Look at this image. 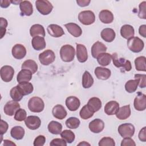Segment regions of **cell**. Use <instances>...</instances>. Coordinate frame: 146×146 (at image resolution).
Masks as SVG:
<instances>
[{
  "label": "cell",
  "instance_id": "681fc988",
  "mask_svg": "<svg viewBox=\"0 0 146 146\" xmlns=\"http://www.w3.org/2000/svg\"><path fill=\"white\" fill-rule=\"evenodd\" d=\"M46 142V137L43 135L38 136L34 140L33 145L34 146H43Z\"/></svg>",
  "mask_w": 146,
  "mask_h": 146
},
{
  "label": "cell",
  "instance_id": "f5cc1de1",
  "mask_svg": "<svg viewBox=\"0 0 146 146\" xmlns=\"http://www.w3.org/2000/svg\"><path fill=\"white\" fill-rule=\"evenodd\" d=\"M9 125L7 123L3 120L1 119V125H0V133L1 136H2L4 133H5L8 129Z\"/></svg>",
  "mask_w": 146,
  "mask_h": 146
},
{
  "label": "cell",
  "instance_id": "30bf717a",
  "mask_svg": "<svg viewBox=\"0 0 146 146\" xmlns=\"http://www.w3.org/2000/svg\"><path fill=\"white\" fill-rule=\"evenodd\" d=\"M133 106L135 108L139 111H142L146 108V96L141 92H138L134 99Z\"/></svg>",
  "mask_w": 146,
  "mask_h": 146
},
{
  "label": "cell",
  "instance_id": "2e32d148",
  "mask_svg": "<svg viewBox=\"0 0 146 146\" xmlns=\"http://www.w3.org/2000/svg\"><path fill=\"white\" fill-rule=\"evenodd\" d=\"M107 47L102 42L97 41L91 47V55L93 58H96L98 56L106 52Z\"/></svg>",
  "mask_w": 146,
  "mask_h": 146
},
{
  "label": "cell",
  "instance_id": "52a82bcc",
  "mask_svg": "<svg viewBox=\"0 0 146 146\" xmlns=\"http://www.w3.org/2000/svg\"><path fill=\"white\" fill-rule=\"evenodd\" d=\"M78 19L83 25H90L95 22V15L91 10H84L79 14Z\"/></svg>",
  "mask_w": 146,
  "mask_h": 146
},
{
  "label": "cell",
  "instance_id": "60d3db41",
  "mask_svg": "<svg viewBox=\"0 0 146 146\" xmlns=\"http://www.w3.org/2000/svg\"><path fill=\"white\" fill-rule=\"evenodd\" d=\"M10 95L11 99L16 102H19L23 97V95L17 86L12 88L10 91Z\"/></svg>",
  "mask_w": 146,
  "mask_h": 146
},
{
  "label": "cell",
  "instance_id": "603a6c76",
  "mask_svg": "<svg viewBox=\"0 0 146 146\" xmlns=\"http://www.w3.org/2000/svg\"><path fill=\"white\" fill-rule=\"evenodd\" d=\"M52 113L54 117L59 120L64 119L67 115L66 110L61 104H57L55 106L52 108Z\"/></svg>",
  "mask_w": 146,
  "mask_h": 146
},
{
  "label": "cell",
  "instance_id": "7dc6e473",
  "mask_svg": "<svg viewBox=\"0 0 146 146\" xmlns=\"http://www.w3.org/2000/svg\"><path fill=\"white\" fill-rule=\"evenodd\" d=\"M135 79L139 80V87L141 88H145L146 86V75L145 74H135Z\"/></svg>",
  "mask_w": 146,
  "mask_h": 146
},
{
  "label": "cell",
  "instance_id": "bcb514c9",
  "mask_svg": "<svg viewBox=\"0 0 146 146\" xmlns=\"http://www.w3.org/2000/svg\"><path fill=\"white\" fill-rule=\"evenodd\" d=\"M0 27H1V39H2L6 34V27L7 26L8 23L6 19L1 17L0 18Z\"/></svg>",
  "mask_w": 146,
  "mask_h": 146
},
{
  "label": "cell",
  "instance_id": "ac0fdd59",
  "mask_svg": "<svg viewBox=\"0 0 146 146\" xmlns=\"http://www.w3.org/2000/svg\"><path fill=\"white\" fill-rule=\"evenodd\" d=\"M66 105L70 111H75L79 108L80 102L77 97L71 96L66 98Z\"/></svg>",
  "mask_w": 146,
  "mask_h": 146
},
{
  "label": "cell",
  "instance_id": "7bdbcfd3",
  "mask_svg": "<svg viewBox=\"0 0 146 146\" xmlns=\"http://www.w3.org/2000/svg\"><path fill=\"white\" fill-rule=\"evenodd\" d=\"M79 115L82 119L86 120L92 117L94 115V112L90 110V109L88 108L86 104L80 110L79 112Z\"/></svg>",
  "mask_w": 146,
  "mask_h": 146
},
{
  "label": "cell",
  "instance_id": "44dd1931",
  "mask_svg": "<svg viewBox=\"0 0 146 146\" xmlns=\"http://www.w3.org/2000/svg\"><path fill=\"white\" fill-rule=\"evenodd\" d=\"M68 33L74 37H79L82 34L81 27L75 23H68L64 25Z\"/></svg>",
  "mask_w": 146,
  "mask_h": 146
},
{
  "label": "cell",
  "instance_id": "11a10c76",
  "mask_svg": "<svg viewBox=\"0 0 146 146\" xmlns=\"http://www.w3.org/2000/svg\"><path fill=\"white\" fill-rule=\"evenodd\" d=\"M139 34L144 38L146 37V25H143L139 27Z\"/></svg>",
  "mask_w": 146,
  "mask_h": 146
},
{
  "label": "cell",
  "instance_id": "d6a6232c",
  "mask_svg": "<svg viewBox=\"0 0 146 146\" xmlns=\"http://www.w3.org/2000/svg\"><path fill=\"white\" fill-rule=\"evenodd\" d=\"M25 129L21 126H15L10 131V135L15 140H21L25 135Z\"/></svg>",
  "mask_w": 146,
  "mask_h": 146
},
{
  "label": "cell",
  "instance_id": "ee69618b",
  "mask_svg": "<svg viewBox=\"0 0 146 146\" xmlns=\"http://www.w3.org/2000/svg\"><path fill=\"white\" fill-rule=\"evenodd\" d=\"M99 146H115L114 140L110 137H104L101 139L99 142Z\"/></svg>",
  "mask_w": 146,
  "mask_h": 146
},
{
  "label": "cell",
  "instance_id": "9f6ffc18",
  "mask_svg": "<svg viewBox=\"0 0 146 146\" xmlns=\"http://www.w3.org/2000/svg\"><path fill=\"white\" fill-rule=\"evenodd\" d=\"M90 0H77L76 3L77 4L80 6V7H85L87 6L90 3Z\"/></svg>",
  "mask_w": 146,
  "mask_h": 146
},
{
  "label": "cell",
  "instance_id": "816d5d0a",
  "mask_svg": "<svg viewBox=\"0 0 146 146\" xmlns=\"http://www.w3.org/2000/svg\"><path fill=\"white\" fill-rule=\"evenodd\" d=\"M121 146H135L136 143L131 137H124L121 142Z\"/></svg>",
  "mask_w": 146,
  "mask_h": 146
},
{
  "label": "cell",
  "instance_id": "b9f144b4",
  "mask_svg": "<svg viewBox=\"0 0 146 146\" xmlns=\"http://www.w3.org/2000/svg\"><path fill=\"white\" fill-rule=\"evenodd\" d=\"M80 123V120L75 117H70L67 119L65 122L67 127L70 129H76L78 128Z\"/></svg>",
  "mask_w": 146,
  "mask_h": 146
},
{
  "label": "cell",
  "instance_id": "e0dca14e",
  "mask_svg": "<svg viewBox=\"0 0 146 146\" xmlns=\"http://www.w3.org/2000/svg\"><path fill=\"white\" fill-rule=\"evenodd\" d=\"M76 57L78 61L80 63H84L88 59V54L86 47L82 44H76Z\"/></svg>",
  "mask_w": 146,
  "mask_h": 146
},
{
  "label": "cell",
  "instance_id": "680465c9",
  "mask_svg": "<svg viewBox=\"0 0 146 146\" xmlns=\"http://www.w3.org/2000/svg\"><path fill=\"white\" fill-rule=\"evenodd\" d=\"M3 145H6V146H9V145H14L16 146V144L12 142L11 140H3Z\"/></svg>",
  "mask_w": 146,
  "mask_h": 146
},
{
  "label": "cell",
  "instance_id": "f1b7e54d",
  "mask_svg": "<svg viewBox=\"0 0 146 146\" xmlns=\"http://www.w3.org/2000/svg\"><path fill=\"white\" fill-rule=\"evenodd\" d=\"M33 73L29 70L22 69L17 74V80L19 83L29 82L32 78Z\"/></svg>",
  "mask_w": 146,
  "mask_h": 146
},
{
  "label": "cell",
  "instance_id": "8fae6325",
  "mask_svg": "<svg viewBox=\"0 0 146 146\" xmlns=\"http://www.w3.org/2000/svg\"><path fill=\"white\" fill-rule=\"evenodd\" d=\"M20 108V104L18 102L10 100L7 102L4 106L3 111L5 113L7 116H13L15 112Z\"/></svg>",
  "mask_w": 146,
  "mask_h": 146
},
{
  "label": "cell",
  "instance_id": "f907efd6",
  "mask_svg": "<svg viewBox=\"0 0 146 146\" xmlns=\"http://www.w3.org/2000/svg\"><path fill=\"white\" fill-rule=\"evenodd\" d=\"M50 145H61V146H66L67 145V142L62 139H59V138H56V139H54L53 140H51V141L50 143Z\"/></svg>",
  "mask_w": 146,
  "mask_h": 146
},
{
  "label": "cell",
  "instance_id": "f6af8a7d",
  "mask_svg": "<svg viewBox=\"0 0 146 146\" xmlns=\"http://www.w3.org/2000/svg\"><path fill=\"white\" fill-rule=\"evenodd\" d=\"M26 111L22 108H19L15 113L14 119L18 121H22L26 119L27 117Z\"/></svg>",
  "mask_w": 146,
  "mask_h": 146
},
{
  "label": "cell",
  "instance_id": "5bb4252c",
  "mask_svg": "<svg viewBox=\"0 0 146 146\" xmlns=\"http://www.w3.org/2000/svg\"><path fill=\"white\" fill-rule=\"evenodd\" d=\"M88 127L92 132L98 133L104 129V123L100 119H95L89 123Z\"/></svg>",
  "mask_w": 146,
  "mask_h": 146
},
{
  "label": "cell",
  "instance_id": "4dcf8cb0",
  "mask_svg": "<svg viewBox=\"0 0 146 146\" xmlns=\"http://www.w3.org/2000/svg\"><path fill=\"white\" fill-rule=\"evenodd\" d=\"M30 34L31 36H40L44 37L45 36V30L43 26L39 24H35L31 26L30 29Z\"/></svg>",
  "mask_w": 146,
  "mask_h": 146
},
{
  "label": "cell",
  "instance_id": "ffe728a7",
  "mask_svg": "<svg viewBox=\"0 0 146 146\" xmlns=\"http://www.w3.org/2000/svg\"><path fill=\"white\" fill-rule=\"evenodd\" d=\"M119 109V104L116 101H110L104 106V112L107 115H116Z\"/></svg>",
  "mask_w": 146,
  "mask_h": 146
},
{
  "label": "cell",
  "instance_id": "f546056e",
  "mask_svg": "<svg viewBox=\"0 0 146 146\" xmlns=\"http://www.w3.org/2000/svg\"><path fill=\"white\" fill-rule=\"evenodd\" d=\"M131 113L130 106L127 105L119 108L117 112L116 113V116L119 120H125L130 116Z\"/></svg>",
  "mask_w": 146,
  "mask_h": 146
},
{
  "label": "cell",
  "instance_id": "6f0895ef",
  "mask_svg": "<svg viewBox=\"0 0 146 146\" xmlns=\"http://www.w3.org/2000/svg\"><path fill=\"white\" fill-rule=\"evenodd\" d=\"M11 1L9 0H1V7L3 8H6L9 7L11 3Z\"/></svg>",
  "mask_w": 146,
  "mask_h": 146
},
{
  "label": "cell",
  "instance_id": "e575fe53",
  "mask_svg": "<svg viewBox=\"0 0 146 146\" xmlns=\"http://www.w3.org/2000/svg\"><path fill=\"white\" fill-rule=\"evenodd\" d=\"M98 63L102 66H108L112 60V56L111 54L106 52L99 54L96 58Z\"/></svg>",
  "mask_w": 146,
  "mask_h": 146
},
{
  "label": "cell",
  "instance_id": "d6986e66",
  "mask_svg": "<svg viewBox=\"0 0 146 146\" xmlns=\"http://www.w3.org/2000/svg\"><path fill=\"white\" fill-rule=\"evenodd\" d=\"M94 73L98 79L104 80L108 79L111 75V72L110 69L102 67H96Z\"/></svg>",
  "mask_w": 146,
  "mask_h": 146
},
{
  "label": "cell",
  "instance_id": "74e56055",
  "mask_svg": "<svg viewBox=\"0 0 146 146\" xmlns=\"http://www.w3.org/2000/svg\"><path fill=\"white\" fill-rule=\"evenodd\" d=\"M145 57L144 56H139L135 60V65L136 70L139 71H145Z\"/></svg>",
  "mask_w": 146,
  "mask_h": 146
},
{
  "label": "cell",
  "instance_id": "cb8c5ba5",
  "mask_svg": "<svg viewBox=\"0 0 146 146\" xmlns=\"http://www.w3.org/2000/svg\"><path fill=\"white\" fill-rule=\"evenodd\" d=\"M31 44L34 49L37 51L42 50L46 47V41L44 37L35 36L31 40Z\"/></svg>",
  "mask_w": 146,
  "mask_h": 146
},
{
  "label": "cell",
  "instance_id": "8d00e7d4",
  "mask_svg": "<svg viewBox=\"0 0 146 146\" xmlns=\"http://www.w3.org/2000/svg\"><path fill=\"white\" fill-rule=\"evenodd\" d=\"M94 84V79L90 73L86 71L82 76V86L84 88H90Z\"/></svg>",
  "mask_w": 146,
  "mask_h": 146
},
{
  "label": "cell",
  "instance_id": "ab89813d",
  "mask_svg": "<svg viewBox=\"0 0 146 146\" xmlns=\"http://www.w3.org/2000/svg\"><path fill=\"white\" fill-rule=\"evenodd\" d=\"M139 83V80L137 79L127 81L125 84V90L129 93L134 92L137 88Z\"/></svg>",
  "mask_w": 146,
  "mask_h": 146
},
{
  "label": "cell",
  "instance_id": "c3c4849f",
  "mask_svg": "<svg viewBox=\"0 0 146 146\" xmlns=\"http://www.w3.org/2000/svg\"><path fill=\"white\" fill-rule=\"evenodd\" d=\"M145 4L146 2L143 1L141 3L139 4V13H138V16L139 18L141 19H146V15H145Z\"/></svg>",
  "mask_w": 146,
  "mask_h": 146
},
{
  "label": "cell",
  "instance_id": "836d02e7",
  "mask_svg": "<svg viewBox=\"0 0 146 146\" xmlns=\"http://www.w3.org/2000/svg\"><path fill=\"white\" fill-rule=\"evenodd\" d=\"M48 131L54 135L60 134L62 129V124L56 121H51L47 126Z\"/></svg>",
  "mask_w": 146,
  "mask_h": 146
},
{
  "label": "cell",
  "instance_id": "9c48e42d",
  "mask_svg": "<svg viewBox=\"0 0 146 146\" xmlns=\"http://www.w3.org/2000/svg\"><path fill=\"white\" fill-rule=\"evenodd\" d=\"M0 74L1 78L3 82H9L13 79L14 75V70L11 66L6 65L1 67Z\"/></svg>",
  "mask_w": 146,
  "mask_h": 146
},
{
  "label": "cell",
  "instance_id": "d4e9b609",
  "mask_svg": "<svg viewBox=\"0 0 146 146\" xmlns=\"http://www.w3.org/2000/svg\"><path fill=\"white\" fill-rule=\"evenodd\" d=\"M87 106L90 110L94 113L98 111L101 108L102 102L99 98L92 97L89 99Z\"/></svg>",
  "mask_w": 146,
  "mask_h": 146
},
{
  "label": "cell",
  "instance_id": "6da1fadb",
  "mask_svg": "<svg viewBox=\"0 0 146 146\" xmlns=\"http://www.w3.org/2000/svg\"><path fill=\"white\" fill-rule=\"evenodd\" d=\"M75 49L70 44L63 46L60 50V56L62 60L65 62H70L74 59Z\"/></svg>",
  "mask_w": 146,
  "mask_h": 146
},
{
  "label": "cell",
  "instance_id": "3957f363",
  "mask_svg": "<svg viewBox=\"0 0 146 146\" xmlns=\"http://www.w3.org/2000/svg\"><path fill=\"white\" fill-rule=\"evenodd\" d=\"M127 46L132 52L137 53L141 51L144 47V43L143 40L137 36H133L127 41Z\"/></svg>",
  "mask_w": 146,
  "mask_h": 146
},
{
  "label": "cell",
  "instance_id": "7402d4cb",
  "mask_svg": "<svg viewBox=\"0 0 146 146\" xmlns=\"http://www.w3.org/2000/svg\"><path fill=\"white\" fill-rule=\"evenodd\" d=\"M19 8L22 15L30 16L33 13V7L29 1H23L19 4Z\"/></svg>",
  "mask_w": 146,
  "mask_h": 146
},
{
  "label": "cell",
  "instance_id": "8992f818",
  "mask_svg": "<svg viewBox=\"0 0 146 146\" xmlns=\"http://www.w3.org/2000/svg\"><path fill=\"white\" fill-rule=\"evenodd\" d=\"M40 63L44 66H48L53 63L55 59V55L51 50H46L39 55Z\"/></svg>",
  "mask_w": 146,
  "mask_h": 146
},
{
  "label": "cell",
  "instance_id": "4fadbf2b",
  "mask_svg": "<svg viewBox=\"0 0 146 146\" xmlns=\"http://www.w3.org/2000/svg\"><path fill=\"white\" fill-rule=\"evenodd\" d=\"M13 57L17 59H23L26 55V49L25 47L21 44H15L11 50Z\"/></svg>",
  "mask_w": 146,
  "mask_h": 146
},
{
  "label": "cell",
  "instance_id": "d590c367",
  "mask_svg": "<svg viewBox=\"0 0 146 146\" xmlns=\"http://www.w3.org/2000/svg\"><path fill=\"white\" fill-rule=\"evenodd\" d=\"M21 68L22 69L29 70L33 74H35L38 70V64L34 60L27 59L22 63Z\"/></svg>",
  "mask_w": 146,
  "mask_h": 146
},
{
  "label": "cell",
  "instance_id": "9a60e30c",
  "mask_svg": "<svg viewBox=\"0 0 146 146\" xmlns=\"http://www.w3.org/2000/svg\"><path fill=\"white\" fill-rule=\"evenodd\" d=\"M47 31L48 34L54 38H59L64 34L62 27L56 24H51L48 26Z\"/></svg>",
  "mask_w": 146,
  "mask_h": 146
},
{
  "label": "cell",
  "instance_id": "db71d44e",
  "mask_svg": "<svg viewBox=\"0 0 146 146\" xmlns=\"http://www.w3.org/2000/svg\"><path fill=\"white\" fill-rule=\"evenodd\" d=\"M139 139L140 141L143 142L146 141V127H144L139 132L138 135Z\"/></svg>",
  "mask_w": 146,
  "mask_h": 146
},
{
  "label": "cell",
  "instance_id": "f35d334b",
  "mask_svg": "<svg viewBox=\"0 0 146 146\" xmlns=\"http://www.w3.org/2000/svg\"><path fill=\"white\" fill-rule=\"evenodd\" d=\"M60 136L67 142V143L69 144L72 143L74 141L75 138V135L74 133L71 130L68 129H65L61 132Z\"/></svg>",
  "mask_w": 146,
  "mask_h": 146
},
{
  "label": "cell",
  "instance_id": "277c9868",
  "mask_svg": "<svg viewBox=\"0 0 146 146\" xmlns=\"http://www.w3.org/2000/svg\"><path fill=\"white\" fill-rule=\"evenodd\" d=\"M112 56V59L113 65L117 68H123L126 71H129L132 69L131 63L129 60L123 58H119L116 53H113Z\"/></svg>",
  "mask_w": 146,
  "mask_h": 146
},
{
  "label": "cell",
  "instance_id": "4316f807",
  "mask_svg": "<svg viewBox=\"0 0 146 146\" xmlns=\"http://www.w3.org/2000/svg\"><path fill=\"white\" fill-rule=\"evenodd\" d=\"M120 34L121 36L126 39H129L133 37L135 30L131 25H124L120 29Z\"/></svg>",
  "mask_w": 146,
  "mask_h": 146
},
{
  "label": "cell",
  "instance_id": "484cf974",
  "mask_svg": "<svg viewBox=\"0 0 146 146\" xmlns=\"http://www.w3.org/2000/svg\"><path fill=\"white\" fill-rule=\"evenodd\" d=\"M100 21L106 24L111 23L113 21V15L112 13L108 10H103L99 14Z\"/></svg>",
  "mask_w": 146,
  "mask_h": 146
},
{
  "label": "cell",
  "instance_id": "7c38bea8",
  "mask_svg": "<svg viewBox=\"0 0 146 146\" xmlns=\"http://www.w3.org/2000/svg\"><path fill=\"white\" fill-rule=\"evenodd\" d=\"M25 123L29 129L35 130L40 126L41 120L36 116H29L25 120Z\"/></svg>",
  "mask_w": 146,
  "mask_h": 146
},
{
  "label": "cell",
  "instance_id": "83f0119b",
  "mask_svg": "<svg viewBox=\"0 0 146 146\" xmlns=\"http://www.w3.org/2000/svg\"><path fill=\"white\" fill-rule=\"evenodd\" d=\"M102 38L107 42H112L116 36L115 31L111 28H106L104 29L100 33Z\"/></svg>",
  "mask_w": 146,
  "mask_h": 146
},
{
  "label": "cell",
  "instance_id": "7a4b0ae2",
  "mask_svg": "<svg viewBox=\"0 0 146 146\" xmlns=\"http://www.w3.org/2000/svg\"><path fill=\"white\" fill-rule=\"evenodd\" d=\"M28 108L30 111L33 112L39 113L44 110V103L40 98L34 96L29 99L28 102Z\"/></svg>",
  "mask_w": 146,
  "mask_h": 146
},
{
  "label": "cell",
  "instance_id": "ba28073f",
  "mask_svg": "<svg viewBox=\"0 0 146 146\" xmlns=\"http://www.w3.org/2000/svg\"><path fill=\"white\" fill-rule=\"evenodd\" d=\"M118 132L122 137H131L135 133V127L131 123H124L120 125Z\"/></svg>",
  "mask_w": 146,
  "mask_h": 146
},
{
  "label": "cell",
  "instance_id": "91938a15",
  "mask_svg": "<svg viewBox=\"0 0 146 146\" xmlns=\"http://www.w3.org/2000/svg\"><path fill=\"white\" fill-rule=\"evenodd\" d=\"M78 145H90V144L87 143L86 141H82V142H80V143H79Z\"/></svg>",
  "mask_w": 146,
  "mask_h": 146
},
{
  "label": "cell",
  "instance_id": "1f68e13d",
  "mask_svg": "<svg viewBox=\"0 0 146 146\" xmlns=\"http://www.w3.org/2000/svg\"><path fill=\"white\" fill-rule=\"evenodd\" d=\"M17 86L24 96L30 94L34 90L33 84L29 82L19 83Z\"/></svg>",
  "mask_w": 146,
  "mask_h": 146
},
{
  "label": "cell",
  "instance_id": "5b68a950",
  "mask_svg": "<svg viewBox=\"0 0 146 146\" xmlns=\"http://www.w3.org/2000/svg\"><path fill=\"white\" fill-rule=\"evenodd\" d=\"M35 6L38 11L42 15L49 14L52 10L53 6L47 0H37L35 1Z\"/></svg>",
  "mask_w": 146,
  "mask_h": 146
}]
</instances>
